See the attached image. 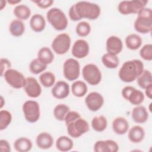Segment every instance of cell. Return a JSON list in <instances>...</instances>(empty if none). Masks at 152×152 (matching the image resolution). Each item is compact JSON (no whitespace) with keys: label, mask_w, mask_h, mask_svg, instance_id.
I'll return each mask as SVG.
<instances>
[{"label":"cell","mask_w":152,"mask_h":152,"mask_svg":"<svg viewBox=\"0 0 152 152\" xmlns=\"http://www.w3.org/2000/svg\"><path fill=\"white\" fill-rule=\"evenodd\" d=\"M100 11V7L95 3L79 1L69 8L68 14L73 21H77L83 18L94 20L99 17Z\"/></svg>","instance_id":"1"},{"label":"cell","mask_w":152,"mask_h":152,"mask_svg":"<svg viewBox=\"0 0 152 152\" xmlns=\"http://www.w3.org/2000/svg\"><path fill=\"white\" fill-rule=\"evenodd\" d=\"M144 70V64L139 59L125 62L119 71V77L123 82L131 83L135 81Z\"/></svg>","instance_id":"2"},{"label":"cell","mask_w":152,"mask_h":152,"mask_svg":"<svg viewBox=\"0 0 152 152\" xmlns=\"http://www.w3.org/2000/svg\"><path fill=\"white\" fill-rule=\"evenodd\" d=\"M135 30L142 34L148 33L152 29V11L150 8H144L141 10L134 22Z\"/></svg>","instance_id":"3"},{"label":"cell","mask_w":152,"mask_h":152,"mask_svg":"<svg viewBox=\"0 0 152 152\" xmlns=\"http://www.w3.org/2000/svg\"><path fill=\"white\" fill-rule=\"evenodd\" d=\"M46 18L50 24L56 30H64L68 26V21L65 14L58 8L50 9L46 14Z\"/></svg>","instance_id":"4"},{"label":"cell","mask_w":152,"mask_h":152,"mask_svg":"<svg viewBox=\"0 0 152 152\" xmlns=\"http://www.w3.org/2000/svg\"><path fill=\"white\" fill-rule=\"evenodd\" d=\"M148 1L132 0L122 1L118 5V11L123 15L130 14H138V12L145 8Z\"/></svg>","instance_id":"5"},{"label":"cell","mask_w":152,"mask_h":152,"mask_svg":"<svg viewBox=\"0 0 152 152\" xmlns=\"http://www.w3.org/2000/svg\"><path fill=\"white\" fill-rule=\"evenodd\" d=\"M82 76L84 80L91 86L99 84L102 80V73L97 65L88 64L82 69Z\"/></svg>","instance_id":"6"},{"label":"cell","mask_w":152,"mask_h":152,"mask_svg":"<svg viewBox=\"0 0 152 152\" xmlns=\"http://www.w3.org/2000/svg\"><path fill=\"white\" fill-rule=\"evenodd\" d=\"M26 120L30 123L37 122L40 115L39 104L35 100L26 101L22 106Z\"/></svg>","instance_id":"7"},{"label":"cell","mask_w":152,"mask_h":152,"mask_svg":"<svg viewBox=\"0 0 152 152\" xmlns=\"http://www.w3.org/2000/svg\"><path fill=\"white\" fill-rule=\"evenodd\" d=\"M3 76L6 82L14 88H24L26 84V78L24 75L15 69L10 68L8 69Z\"/></svg>","instance_id":"8"},{"label":"cell","mask_w":152,"mask_h":152,"mask_svg":"<svg viewBox=\"0 0 152 152\" xmlns=\"http://www.w3.org/2000/svg\"><path fill=\"white\" fill-rule=\"evenodd\" d=\"M67 126L68 135L74 138H77L89 131V125L87 121L80 118Z\"/></svg>","instance_id":"9"},{"label":"cell","mask_w":152,"mask_h":152,"mask_svg":"<svg viewBox=\"0 0 152 152\" xmlns=\"http://www.w3.org/2000/svg\"><path fill=\"white\" fill-rule=\"evenodd\" d=\"M63 74L66 80L69 81L76 80L80 74L79 62L74 58L66 59L63 65Z\"/></svg>","instance_id":"10"},{"label":"cell","mask_w":152,"mask_h":152,"mask_svg":"<svg viewBox=\"0 0 152 152\" xmlns=\"http://www.w3.org/2000/svg\"><path fill=\"white\" fill-rule=\"evenodd\" d=\"M71 46L70 36L66 33H61L53 40L51 46L58 55H64L69 49Z\"/></svg>","instance_id":"11"},{"label":"cell","mask_w":152,"mask_h":152,"mask_svg":"<svg viewBox=\"0 0 152 152\" xmlns=\"http://www.w3.org/2000/svg\"><path fill=\"white\" fill-rule=\"evenodd\" d=\"M122 97L129 101L133 105H140L144 100V94L142 91L132 86L125 87L121 92Z\"/></svg>","instance_id":"12"},{"label":"cell","mask_w":152,"mask_h":152,"mask_svg":"<svg viewBox=\"0 0 152 152\" xmlns=\"http://www.w3.org/2000/svg\"><path fill=\"white\" fill-rule=\"evenodd\" d=\"M85 103L90 110L96 112L102 107L104 103V98L99 93L93 91L86 96Z\"/></svg>","instance_id":"13"},{"label":"cell","mask_w":152,"mask_h":152,"mask_svg":"<svg viewBox=\"0 0 152 152\" xmlns=\"http://www.w3.org/2000/svg\"><path fill=\"white\" fill-rule=\"evenodd\" d=\"M27 95L31 98H37L42 93V88L37 80L34 77H27L24 87Z\"/></svg>","instance_id":"14"},{"label":"cell","mask_w":152,"mask_h":152,"mask_svg":"<svg viewBox=\"0 0 152 152\" xmlns=\"http://www.w3.org/2000/svg\"><path fill=\"white\" fill-rule=\"evenodd\" d=\"M89 45L83 39L76 40L72 48L71 53L73 56L77 59H83L86 57L89 53Z\"/></svg>","instance_id":"15"},{"label":"cell","mask_w":152,"mask_h":152,"mask_svg":"<svg viewBox=\"0 0 152 152\" xmlns=\"http://www.w3.org/2000/svg\"><path fill=\"white\" fill-rule=\"evenodd\" d=\"M118 150V144L112 140H99L94 145L95 152H117Z\"/></svg>","instance_id":"16"},{"label":"cell","mask_w":152,"mask_h":152,"mask_svg":"<svg viewBox=\"0 0 152 152\" xmlns=\"http://www.w3.org/2000/svg\"><path fill=\"white\" fill-rule=\"evenodd\" d=\"M69 86L64 81H58L52 89V96L57 99H63L67 97L69 94Z\"/></svg>","instance_id":"17"},{"label":"cell","mask_w":152,"mask_h":152,"mask_svg":"<svg viewBox=\"0 0 152 152\" xmlns=\"http://www.w3.org/2000/svg\"><path fill=\"white\" fill-rule=\"evenodd\" d=\"M106 46L107 52L117 55L122 50L123 43L122 40L119 37L111 36L107 38Z\"/></svg>","instance_id":"18"},{"label":"cell","mask_w":152,"mask_h":152,"mask_svg":"<svg viewBox=\"0 0 152 152\" xmlns=\"http://www.w3.org/2000/svg\"><path fill=\"white\" fill-rule=\"evenodd\" d=\"M131 116L135 122L143 124L148 120V113L144 106L138 105L132 109Z\"/></svg>","instance_id":"19"},{"label":"cell","mask_w":152,"mask_h":152,"mask_svg":"<svg viewBox=\"0 0 152 152\" xmlns=\"http://www.w3.org/2000/svg\"><path fill=\"white\" fill-rule=\"evenodd\" d=\"M36 142L37 146L43 150L50 148L53 144V137L48 132H43L40 133L36 137Z\"/></svg>","instance_id":"20"},{"label":"cell","mask_w":152,"mask_h":152,"mask_svg":"<svg viewBox=\"0 0 152 152\" xmlns=\"http://www.w3.org/2000/svg\"><path fill=\"white\" fill-rule=\"evenodd\" d=\"M112 129L118 135H124L129 129V123L124 117H117L112 122Z\"/></svg>","instance_id":"21"},{"label":"cell","mask_w":152,"mask_h":152,"mask_svg":"<svg viewBox=\"0 0 152 152\" xmlns=\"http://www.w3.org/2000/svg\"><path fill=\"white\" fill-rule=\"evenodd\" d=\"M31 28L36 33L42 31L46 27V21L43 15L40 14H34L30 20Z\"/></svg>","instance_id":"22"},{"label":"cell","mask_w":152,"mask_h":152,"mask_svg":"<svg viewBox=\"0 0 152 152\" xmlns=\"http://www.w3.org/2000/svg\"><path fill=\"white\" fill-rule=\"evenodd\" d=\"M128 138L133 143L141 142L145 137V131L140 125L132 126L128 132Z\"/></svg>","instance_id":"23"},{"label":"cell","mask_w":152,"mask_h":152,"mask_svg":"<svg viewBox=\"0 0 152 152\" xmlns=\"http://www.w3.org/2000/svg\"><path fill=\"white\" fill-rule=\"evenodd\" d=\"M32 146L31 141L26 137H20L14 143L15 150L18 152H27L31 149Z\"/></svg>","instance_id":"24"},{"label":"cell","mask_w":152,"mask_h":152,"mask_svg":"<svg viewBox=\"0 0 152 152\" xmlns=\"http://www.w3.org/2000/svg\"><path fill=\"white\" fill-rule=\"evenodd\" d=\"M102 62L106 68L115 69L119 65V59L116 55L107 52L102 56Z\"/></svg>","instance_id":"25"},{"label":"cell","mask_w":152,"mask_h":152,"mask_svg":"<svg viewBox=\"0 0 152 152\" xmlns=\"http://www.w3.org/2000/svg\"><path fill=\"white\" fill-rule=\"evenodd\" d=\"M73 141L66 136H61L56 141V147L60 151H68L73 148Z\"/></svg>","instance_id":"26"},{"label":"cell","mask_w":152,"mask_h":152,"mask_svg":"<svg viewBox=\"0 0 152 152\" xmlns=\"http://www.w3.org/2000/svg\"><path fill=\"white\" fill-rule=\"evenodd\" d=\"M10 33L15 37H20L25 31V25L21 20L18 19L12 20L9 27Z\"/></svg>","instance_id":"27"},{"label":"cell","mask_w":152,"mask_h":152,"mask_svg":"<svg viewBox=\"0 0 152 152\" xmlns=\"http://www.w3.org/2000/svg\"><path fill=\"white\" fill-rule=\"evenodd\" d=\"M37 59L46 65L51 64L54 59V55L50 49L48 47L40 48L37 53Z\"/></svg>","instance_id":"28"},{"label":"cell","mask_w":152,"mask_h":152,"mask_svg":"<svg viewBox=\"0 0 152 152\" xmlns=\"http://www.w3.org/2000/svg\"><path fill=\"white\" fill-rule=\"evenodd\" d=\"M86 84L81 80L74 81L71 85V91L74 96L77 97H82L87 93Z\"/></svg>","instance_id":"29"},{"label":"cell","mask_w":152,"mask_h":152,"mask_svg":"<svg viewBox=\"0 0 152 152\" xmlns=\"http://www.w3.org/2000/svg\"><path fill=\"white\" fill-rule=\"evenodd\" d=\"M14 15L20 20H26L31 15L30 8L25 4H20L15 6L13 10Z\"/></svg>","instance_id":"30"},{"label":"cell","mask_w":152,"mask_h":152,"mask_svg":"<svg viewBox=\"0 0 152 152\" xmlns=\"http://www.w3.org/2000/svg\"><path fill=\"white\" fill-rule=\"evenodd\" d=\"M125 45L130 50H137L142 45V39L137 34H130L125 38Z\"/></svg>","instance_id":"31"},{"label":"cell","mask_w":152,"mask_h":152,"mask_svg":"<svg viewBox=\"0 0 152 152\" xmlns=\"http://www.w3.org/2000/svg\"><path fill=\"white\" fill-rule=\"evenodd\" d=\"M91 127L96 132H102L104 131L107 125L106 118L103 115L95 116L91 122Z\"/></svg>","instance_id":"32"},{"label":"cell","mask_w":152,"mask_h":152,"mask_svg":"<svg viewBox=\"0 0 152 152\" xmlns=\"http://www.w3.org/2000/svg\"><path fill=\"white\" fill-rule=\"evenodd\" d=\"M137 84L141 88L145 89L152 84V75L149 70L144 69L141 75L137 78Z\"/></svg>","instance_id":"33"},{"label":"cell","mask_w":152,"mask_h":152,"mask_svg":"<svg viewBox=\"0 0 152 152\" xmlns=\"http://www.w3.org/2000/svg\"><path fill=\"white\" fill-rule=\"evenodd\" d=\"M39 81L43 87L49 88L53 86L55 81V76L51 72H45L39 76Z\"/></svg>","instance_id":"34"},{"label":"cell","mask_w":152,"mask_h":152,"mask_svg":"<svg viewBox=\"0 0 152 152\" xmlns=\"http://www.w3.org/2000/svg\"><path fill=\"white\" fill-rule=\"evenodd\" d=\"M69 111V107L65 104H57L53 109V115L56 119L59 121H64L65 117Z\"/></svg>","instance_id":"35"},{"label":"cell","mask_w":152,"mask_h":152,"mask_svg":"<svg viewBox=\"0 0 152 152\" xmlns=\"http://www.w3.org/2000/svg\"><path fill=\"white\" fill-rule=\"evenodd\" d=\"M47 67V65L43 64L37 58L31 61L29 65V69L32 74H39L44 71Z\"/></svg>","instance_id":"36"},{"label":"cell","mask_w":152,"mask_h":152,"mask_svg":"<svg viewBox=\"0 0 152 152\" xmlns=\"http://www.w3.org/2000/svg\"><path fill=\"white\" fill-rule=\"evenodd\" d=\"M12 121V115L11 113L7 110H1L0 111V130L2 131L6 129L10 124Z\"/></svg>","instance_id":"37"},{"label":"cell","mask_w":152,"mask_h":152,"mask_svg":"<svg viewBox=\"0 0 152 152\" xmlns=\"http://www.w3.org/2000/svg\"><path fill=\"white\" fill-rule=\"evenodd\" d=\"M75 31L79 36L86 37L90 33L91 26L87 21H81L77 24Z\"/></svg>","instance_id":"38"},{"label":"cell","mask_w":152,"mask_h":152,"mask_svg":"<svg viewBox=\"0 0 152 152\" xmlns=\"http://www.w3.org/2000/svg\"><path fill=\"white\" fill-rule=\"evenodd\" d=\"M140 56L144 60L150 61L152 60V45L150 43L144 45L140 50Z\"/></svg>","instance_id":"39"},{"label":"cell","mask_w":152,"mask_h":152,"mask_svg":"<svg viewBox=\"0 0 152 152\" xmlns=\"http://www.w3.org/2000/svg\"><path fill=\"white\" fill-rule=\"evenodd\" d=\"M80 118H81V116L78 112L76 111H69L65 117L64 121L66 125H67Z\"/></svg>","instance_id":"40"},{"label":"cell","mask_w":152,"mask_h":152,"mask_svg":"<svg viewBox=\"0 0 152 152\" xmlns=\"http://www.w3.org/2000/svg\"><path fill=\"white\" fill-rule=\"evenodd\" d=\"M33 2L36 4L37 7L42 9H46L50 7L54 2L53 0H42V1H31Z\"/></svg>","instance_id":"41"},{"label":"cell","mask_w":152,"mask_h":152,"mask_svg":"<svg viewBox=\"0 0 152 152\" xmlns=\"http://www.w3.org/2000/svg\"><path fill=\"white\" fill-rule=\"evenodd\" d=\"M11 64L10 62L6 58L1 59V76L2 77L4 73L9 69H10Z\"/></svg>","instance_id":"42"},{"label":"cell","mask_w":152,"mask_h":152,"mask_svg":"<svg viewBox=\"0 0 152 152\" xmlns=\"http://www.w3.org/2000/svg\"><path fill=\"white\" fill-rule=\"evenodd\" d=\"M0 151L1 152H10L11 147L8 141L6 140H0Z\"/></svg>","instance_id":"43"},{"label":"cell","mask_w":152,"mask_h":152,"mask_svg":"<svg viewBox=\"0 0 152 152\" xmlns=\"http://www.w3.org/2000/svg\"><path fill=\"white\" fill-rule=\"evenodd\" d=\"M145 93L147 97H148L150 99L152 98V84L145 88Z\"/></svg>","instance_id":"44"},{"label":"cell","mask_w":152,"mask_h":152,"mask_svg":"<svg viewBox=\"0 0 152 152\" xmlns=\"http://www.w3.org/2000/svg\"><path fill=\"white\" fill-rule=\"evenodd\" d=\"M21 1L20 0H10V1H8L7 2L11 4V5H16L18 3H20Z\"/></svg>","instance_id":"45"},{"label":"cell","mask_w":152,"mask_h":152,"mask_svg":"<svg viewBox=\"0 0 152 152\" xmlns=\"http://www.w3.org/2000/svg\"><path fill=\"white\" fill-rule=\"evenodd\" d=\"M7 2V1H3V0H2V1H0V4H1V10H3V8L5 7Z\"/></svg>","instance_id":"46"},{"label":"cell","mask_w":152,"mask_h":152,"mask_svg":"<svg viewBox=\"0 0 152 152\" xmlns=\"http://www.w3.org/2000/svg\"><path fill=\"white\" fill-rule=\"evenodd\" d=\"M0 101H1L0 102V108L1 109L3 107L4 104H5V100L4 99V97L2 96H1V100H0Z\"/></svg>","instance_id":"47"}]
</instances>
